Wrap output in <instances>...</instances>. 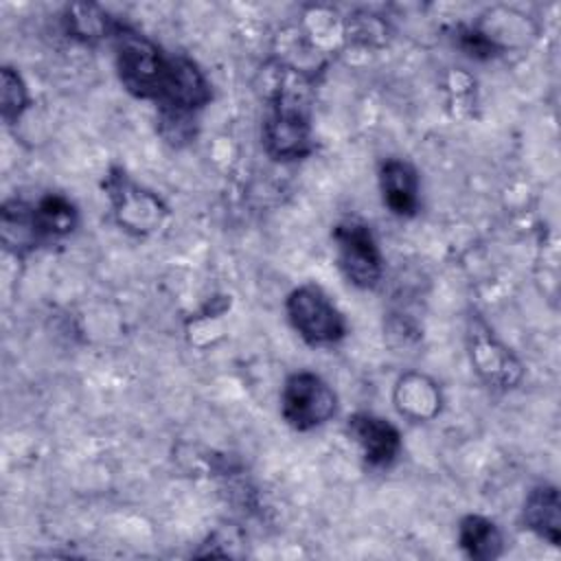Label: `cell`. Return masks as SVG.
<instances>
[{
    "label": "cell",
    "mask_w": 561,
    "mask_h": 561,
    "mask_svg": "<svg viewBox=\"0 0 561 561\" xmlns=\"http://www.w3.org/2000/svg\"><path fill=\"white\" fill-rule=\"evenodd\" d=\"M114 57L121 83L138 99L156 101L160 107H178L188 59L167 57L151 39L118 24L114 35Z\"/></svg>",
    "instance_id": "obj_1"
},
{
    "label": "cell",
    "mask_w": 561,
    "mask_h": 561,
    "mask_svg": "<svg viewBox=\"0 0 561 561\" xmlns=\"http://www.w3.org/2000/svg\"><path fill=\"white\" fill-rule=\"evenodd\" d=\"M287 316L291 327L309 344H333L346 333L342 313L316 285H302L289 294Z\"/></svg>",
    "instance_id": "obj_2"
},
{
    "label": "cell",
    "mask_w": 561,
    "mask_h": 561,
    "mask_svg": "<svg viewBox=\"0 0 561 561\" xmlns=\"http://www.w3.org/2000/svg\"><path fill=\"white\" fill-rule=\"evenodd\" d=\"M280 408L294 430L307 432L335 414V392L316 373L300 370L285 381Z\"/></svg>",
    "instance_id": "obj_3"
},
{
    "label": "cell",
    "mask_w": 561,
    "mask_h": 561,
    "mask_svg": "<svg viewBox=\"0 0 561 561\" xmlns=\"http://www.w3.org/2000/svg\"><path fill=\"white\" fill-rule=\"evenodd\" d=\"M263 140L270 156L278 160L302 158L311 151V127L300 103L278 92L263 125Z\"/></svg>",
    "instance_id": "obj_4"
},
{
    "label": "cell",
    "mask_w": 561,
    "mask_h": 561,
    "mask_svg": "<svg viewBox=\"0 0 561 561\" xmlns=\"http://www.w3.org/2000/svg\"><path fill=\"white\" fill-rule=\"evenodd\" d=\"M337 263L348 283L368 289L381 278V252L370 228L362 221H344L335 228Z\"/></svg>",
    "instance_id": "obj_5"
},
{
    "label": "cell",
    "mask_w": 561,
    "mask_h": 561,
    "mask_svg": "<svg viewBox=\"0 0 561 561\" xmlns=\"http://www.w3.org/2000/svg\"><path fill=\"white\" fill-rule=\"evenodd\" d=\"M348 434L362 447L364 458L373 467H388L401 449V436L392 423L368 412H357L348 419Z\"/></svg>",
    "instance_id": "obj_6"
},
{
    "label": "cell",
    "mask_w": 561,
    "mask_h": 561,
    "mask_svg": "<svg viewBox=\"0 0 561 561\" xmlns=\"http://www.w3.org/2000/svg\"><path fill=\"white\" fill-rule=\"evenodd\" d=\"M110 197L114 202L118 221L127 228L136 230H151L160 224L158 217V199L140 188H136L131 182H127L123 175H112L107 182Z\"/></svg>",
    "instance_id": "obj_7"
},
{
    "label": "cell",
    "mask_w": 561,
    "mask_h": 561,
    "mask_svg": "<svg viewBox=\"0 0 561 561\" xmlns=\"http://www.w3.org/2000/svg\"><path fill=\"white\" fill-rule=\"evenodd\" d=\"M383 204L399 217H410L419 208V178L403 160H386L379 169Z\"/></svg>",
    "instance_id": "obj_8"
},
{
    "label": "cell",
    "mask_w": 561,
    "mask_h": 561,
    "mask_svg": "<svg viewBox=\"0 0 561 561\" xmlns=\"http://www.w3.org/2000/svg\"><path fill=\"white\" fill-rule=\"evenodd\" d=\"M524 524L541 539L559 546L561 539V504L554 486H535L524 502Z\"/></svg>",
    "instance_id": "obj_9"
},
{
    "label": "cell",
    "mask_w": 561,
    "mask_h": 561,
    "mask_svg": "<svg viewBox=\"0 0 561 561\" xmlns=\"http://www.w3.org/2000/svg\"><path fill=\"white\" fill-rule=\"evenodd\" d=\"M458 543L471 559L491 561L502 554L504 539L491 519L482 515H467L458 526Z\"/></svg>",
    "instance_id": "obj_10"
},
{
    "label": "cell",
    "mask_w": 561,
    "mask_h": 561,
    "mask_svg": "<svg viewBox=\"0 0 561 561\" xmlns=\"http://www.w3.org/2000/svg\"><path fill=\"white\" fill-rule=\"evenodd\" d=\"M2 241L15 252H20L22 248H33L37 241H42L35 221V206L18 199L2 206Z\"/></svg>",
    "instance_id": "obj_11"
},
{
    "label": "cell",
    "mask_w": 561,
    "mask_h": 561,
    "mask_svg": "<svg viewBox=\"0 0 561 561\" xmlns=\"http://www.w3.org/2000/svg\"><path fill=\"white\" fill-rule=\"evenodd\" d=\"M35 221L42 239L66 237L77 226V208L61 195H46L35 206Z\"/></svg>",
    "instance_id": "obj_12"
},
{
    "label": "cell",
    "mask_w": 561,
    "mask_h": 561,
    "mask_svg": "<svg viewBox=\"0 0 561 561\" xmlns=\"http://www.w3.org/2000/svg\"><path fill=\"white\" fill-rule=\"evenodd\" d=\"M64 24H66L68 35L83 39V42H92L99 37H112L118 26V22L107 18V13H103L90 4H72L64 18Z\"/></svg>",
    "instance_id": "obj_13"
},
{
    "label": "cell",
    "mask_w": 561,
    "mask_h": 561,
    "mask_svg": "<svg viewBox=\"0 0 561 561\" xmlns=\"http://www.w3.org/2000/svg\"><path fill=\"white\" fill-rule=\"evenodd\" d=\"M0 90H2V118L7 123H13L22 116V112L28 105V92L20 79L18 72L11 68H2L0 75Z\"/></svg>",
    "instance_id": "obj_14"
},
{
    "label": "cell",
    "mask_w": 561,
    "mask_h": 561,
    "mask_svg": "<svg viewBox=\"0 0 561 561\" xmlns=\"http://www.w3.org/2000/svg\"><path fill=\"white\" fill-rule=\"evenodd\" d=\"M458 44L469 57H476V59H489L500 50L495 39H491L486 33L478 28H462L458 33Z\"/></svg>",
    "instance_id": "obj_15"
}]
</instances>
